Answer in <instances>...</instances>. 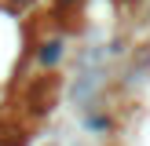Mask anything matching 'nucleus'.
I'll list each match as a JSON object with an SVG mask.
<instances>
[{
	"label": "nucleus",
	"mask_w": 150,
	"mask_h": 146,
	"mask_svg": "<svg viewBox=\"0 0 150 146\" xmlns=\"http://www.w3.org/2000/svg\"><path fill=\"white\" fill-rule=\"evenodd\" d=\"M59 55H62V51H59V40H51V44H44L40 62H44V66H55V62H59Z\"/></svg>",
	"instance_id": "1"
}]
</instances>
